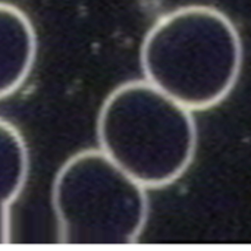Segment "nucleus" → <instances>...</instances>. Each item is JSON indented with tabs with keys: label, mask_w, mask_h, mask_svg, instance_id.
I'll use <instances>...</instances> for the list:
<instances>
[{
	"label": "nucleus",
	"mask_w": 251,
	"mask_h": 251,
	"mask_svg": "<svg viewBox=\"0 0 251 251\" xmlns=\"http://www.w3.org/2000/svg\"><path fill=\"white\" fill-rule=\"evenodd\" d=\"M51 204L63 244H128L149 213L147 188L100 149L71 156L59 169Z\"/></svg>",
	"instance_id": "3"
},
{
	"label": "nucleus",
	"mask_w": 251,
	"mask_h": 251,
	"mask_svg": "<svg viewBox=\"0 0 251 251\" xmlns=\"http://www.w3.org/2000/svg\"><path fill=\"white\" fill-rule=\"evenodd\" d=\"M99 149L146 188H163L191 166L197 150L193 110L147 79L118 85L97 118Z\"/></svg>",
	"instance_id": "2"
},
{
	"label": "nucleus",
	"mask_w": 251,
	"mask_h": 251,
	"mask_svg": "<svg viewBox=\"0 0 251 251\" xmlns=\"http://www.w3.org/2000/svg\"><path fill=\"white\" fill-rule=\"evenodd\" d=\"M35 57L37 34L32 22L15 4L0 1V100L22 87Z\"/></svg>",
	"instance_id": "4"
},
{
	"label": "nucleus",
	"mask_w": 251,
	"mask_h": 251,
	"mask_svg": "<svg viewBox=\"0 0 251 251\" xmlns=\"http://www.w3.org/2000/svg\"><path fill=\"white\" fill-rule=\"evenodd\" d=\"M140 62L144 79L194 110L222 103L243 68V43L234 22L207 4L162 15L147 31Z\"/></svg>",
	"instance_id": "1"
},
{
	"label": "nucleus",
	"mask_w": 251,
	"mask_h": 251,
	"mask_svg": "<svg viewBox=\"0 0 251 251\" xmlns=\"http://www.w3.org/2000/svg\"><path fill=\"white\" fill-rule=\"evenodd\" d=\"M28 166L22 134L0 118V244L10 241V207L24 190Z\"/></svg>",
	"instance_id": "5"
}]
</instances>
